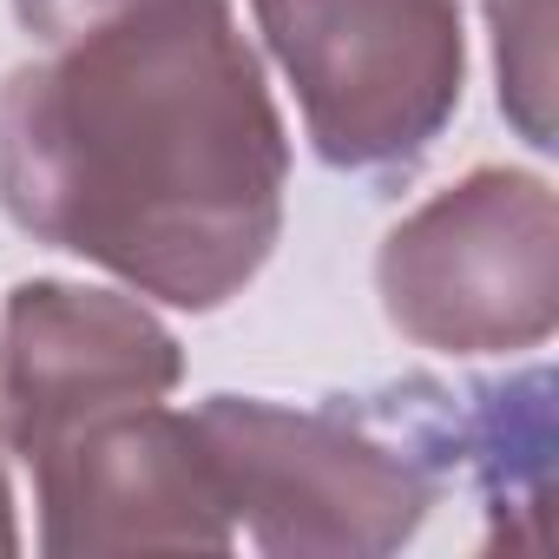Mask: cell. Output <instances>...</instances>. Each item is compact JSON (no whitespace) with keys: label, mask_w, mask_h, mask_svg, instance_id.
Segmentation results:
<instances>
[{"label":"cell","mask_w":559,"mask_h":559,"mask_svg":"<svg viewBox=\"0 0 559 559\" xmlns=\"http://www.w3.org/2000/svg\"><path fill=\"white\" fill-rule=\"evenodd\" d=\"M284 185V119L230 0H145L0 80L8 217L171 310H217L263 270Z\"/></svg>","instance_id":"6da1fadb"},{"label":"cell","mask_w":559,"mask_h":559,"mask_svg":"<svg viewBox=\"0 0 559 559\" xmlns=\"http://www.w3.org/2000/svg\"><path fill=\"white\" fill-rule=\"evenodd\" d=\"M191 421L211 448L230 520H243L263 552L376 559L415 539L441 493L415 376L323 408L211 395Z\"/></svg>","instance_id":"7a4b0ae2"},{"label":"cell","mask_w":559,"mask_h":559,"mask_svg":"<svg viewBox=\"0 0 559 559\" xmlns=\"http://www.w3.org/2000/svg\"><path fill=\"white\" fill-rule=\"evenodd\" d=\"M290 73L304 132L336 171H402L461 106L454 0H250Z\"/></svg>","instance_id":"3957f363"},{"label":"cell","mask_w":559,"mask_h":559,"mask_svg":"<svg viewBox=\"0 0 559 559\" xmlns=\"http://www.w3.org/2000/svg\"><path fill=\"white\" fill-rule=\"evenodd\" d=\"M389 323L448 356L533 349L559 317V211L533 171L480 165L382 237Z\"/></svg>","instance_id":"277c9868"},{"label":"cell","mask_w":559,"mask_h":559,"mask_svg":"<svg viewBox=\"0 0 559 559\" xmlns=\"http://www.w3.org/2000/svg\"><path fill=\"white\" fill-rule=\"evenodd\" d=\"M40 493V546L53 559L99 552H224L230 507L191 415L165 402L93 415L27 454Z\"/></svg>","instance_id":"5b68a950"},{"label":"cell","mask_w":559,"mask_h":559,"mask_svg":"<svg viewBox=\"0 0 559 559\" xmlns=\"http://www.w3.org/2000/svg\"><path fill=\"white\" fill-rule=\"evenodd\" d=\"M185 376L178 336L119 290L86 284H21L8 297V343H0V441L21 461L53 435L165 402Z\"/></svg>","instance_id":"8992f818"},{"label":"cell","mask_w":559,"mask_h":559,"mask_svg":"<svg viewBox=\"0 0 559 559\" xmlns=\"http://www.w3.org/2000/svg\"><path fill=\"white\" fill-rule=\"evenodd\" d=\"M421 421L441 461V487L467 480L480 493V546L552 552V369L533 362L467 389L421 376Z\"/></svg>","instance_id":"52a82bcc"},{"label":"cell","mask_w":559,"mask_h":559,"mask_svg":"<svg viewBox=\"0 0 559 559\" xmlns=\"http://www.w3.org/2000/svg\"><path fill=\"white\" fill-rule=\"evenodd\" d=\"M493 53H500V106L526 132V145H552V0H487Z\"/></svg>","instance_id":"ba28073f"},{"label":"cell","mask_w":559,"mask_h":559,"mask_svg":"<svg viewBox=\"0 0 559 559\" xmlns=\"http://www.w3.org/2000/svg\"><path fill=\"white\" fill-rule=\"evenodd\" d=\"M132 8H145V0H14L21 27H27L34 40H47V47L86 34V27H106V21H119V14H132Z\"/></svg>","instance_id":"9c48e42d"},{"label":"cell","mask_w":559,"mask_h":559,"mask_svg":"<svg viewBox=\"0 0 559 559\" xmlns=\"http://www.w3.org/2000/svg\"><path fill=\"white\" fill-rule=\"evenodd\" d=\"M21 546V526H14V493H8V474H0V552Z\"/></svg>","instance_id":"30bf717a"}]
</instances>
